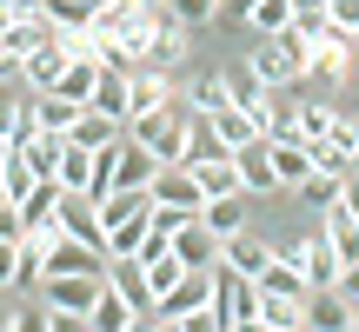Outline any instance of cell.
I'll return each instance as SVG.
<instances>
[{"mask_svg": "<svg viewBox=\"0 0 359 332\" xmlns=\"http://www.w3.org/2000/svg\"><path fill=\"white\" fill-rule=\"evenodd\" d=\"M100 233H107V259L114 253H140V240L154 233V193L147 186L107 193L100 200Z\"/></svg>", "mask_w": 359, "mask_h": 332, "instance_id": "1", "label": "cell"}, {"mask_svg": "<svg viewBox=\"0 0 359 332\" xmlns=\"http://www.w3.org/2000/svg\"><path fill=\"white\" fill-rule=\"evenodd\" d=\"M193 113H200V106H193L187 93L173 87V100L160 106V113H147V120H133L127 133H133V140H140V146H147V153H154L160 166H167V160H180V153H187V127H193Z\"/></svg>", "mask_w": 359, "mask_h": 332, "instance_id": "2", "label": "cell"}, {"mask_svg": "<svg viewBox=\"0 0 359 332\" xmlns=\"http://www.w3.org/2000/svg\"><path fill=\"white\" fill-rule=\"evenodd\" d=\"M253 67L266 87H306V40L293 34V27H280V34H259V47H253Z\"/></svg>", "mask_w": 359, "mask_h": 332, "instance_id": "3", "label": "cell"}, {"mask_svg": "<svg viewBox=\"0 0 359 332\" xmlns=\"http://www.w3.org/2000/svg\"><path fill=\"white\" fill-rule=\"evenodd\" d=\"M34 293H40V306H53V312H80V319H87L93 299L107 293V272H53V279H40Z\"/></svg>", "mask_w": 359, "mask_h": 332, "instance_id": "4", "label": "cell"}, {"mask_svg": "<svg viewBox=\"0 0 359 332\" xmlns=\"http://www.w3.org/2000/svg\"><path fill=\"white\" fill-rule=\"evenodd\" d=\"M213 312L226 319V332L259 319V279H246V272H233V266H213Z\"/></svg>", "mask_w": 359, "mask_h": 332, "instance_id": "5", "label": "cell"}, {"mask_svg": "<svg viewBox=\"0 0 359 332\" xmlns=\"http://www.w3.org/2000/svg\"><path fill=\"white\" fill-rule=\"evenodd\" d=\"M154 206H167V213H180V219H200V206H206V193H200V179H193V166H180V160H167L154 173Z\"/></svg>", "mask_w": 359, "mask_h": 332, "instance_id": "6", "label": "cell"}, {"mask_svg": "<svg viewBox=\"0 0 359 332\" xmlns=\"http://www.w3.org/2000/svg\"><path fill=\"white\" fill-rule=\"evenodd\" d=\"M53 272H107V253L100 246H80L74 233H53L47 259H40V279H53Z\"/></svg>", "mask_w": 359, "mask_h": 332, "instance_id": "7", "label": "cell"}, {"mask_svg": "<svg viewBox=\"0 0 359 332\" xmlns=\"http://www.w3.org/2000/svg\"><path fill=\"white\" fill-rule=\"evenodd\" d=\"M167 100H173V80L160 74V67H133V74H127V127L147 120V113H160Z\"/></svg>", "mask_w": 359, "mask_h": 332, "instance_id": "8", "label": "cell"}, {"mask_svg": "<svg viewBox=\"0 0 359 332\" xmlns=\"http://www.w3.org/2000/svg\"><path fill=\"white\" fill-rule=\"evenodd\" d=\"M293 259H299V272H306V286H339V246L326 240V226H313L306 240L293 246Z\"/></svg>", "mask_w": 359, "mask_h": 332, "instance_id": "9", "label": "cell"}, {"mask_svg": "<svg viewBox=\"0 0 359 332\" xmlns=\"http://www.w3.org/2000/svg\"><path fill=\"white\" fill-rule=\"evenodd\" d=\"M107 286H114V293L127 299L133 312H154V286H147L140 253H114V259H107Z\"/></svg>", "mask_w": 359, "mask_h": 332, "instance_id": "10", "label": "cell"}, {"mask_svg": "<svg viewBox=\"0 0 359 332\" xmlns=\"http://www.w3.org/2000/svg\"><path fill=\"white\" fill-rule=\"evenodd\" d=\"M200 306H213V272H180L173 293H160V299H154L160 319H187V312H200Z\"/></svg>", "mask_w": 359, "mask_h": 332, "instance_id": "11", "label": "cell"}, {"mask_svg": "<svg viewBox=\"0 0 359 332\" xmlns=\"http://www.w3.org/2000/svg\"><path fill=\"white\" fill-rule=\"evenodd\" d=\"M60 74H67V47H60V34L20 60V87H27V93H53V87H60Z\"/></svg>", "mask_w": 359, "mask_h": 332, "instance_id": "12", "label": "cell"}, {"mask_svg": "<svg viewBox=\"0 0 359 332\" xmlns=\"http://www.w3.org/2000/svg\"><path fill=\"white\" fill-rule=\"evenodd\" d=\"M233 166H240V186L246 193H280V173H273V140L259 133V140H246L240 153H233Z\"/></svg>", "mask_w": 359, "mask_h": 332, "instance_id": "13", "label": "cell"}, {"mask_svg": "<svg viewBox=\"0 0 359 332\" xmlns=\"http://www.w3.org/2000/svg\"><path fill=\"white\" fill-rule=\"evenodd\" d=\"M173 259H180L187 272H213V266H219V240L200 226V219H187V226L173 233Z\"/></svg>", "mask_w": 359, "mask_h": 332, "instance_id": "14", "label": "cell"}, {"mask_svg": "<svg viewBox=\"0 0 359 332\" xmlns=\"http://www.w3.org/2000/svg\"><path fill=\"white\" fill-rule=\"evenodd\" d=\"M299 326H313V332H346L353 326V306L333 293V286H313L306 306H299Z\"/></svg>", "mask_w": 359, "mask_h": 332, "instance_id": "15", "label": "cell"}, {"mask_svg": "<svg viewBox=\"0 0 359 332\" xmlns=\"http://www.w3.org/2000/svg\"><path fill=\"white\" fill-rule=\"evenodd\" d=\"M273 253H280V246L253 240V233H233V240L219 246V266H233V272H246V279H259V272L273 266Z\"/></svg>", "mask_w": 359, "mask_h": 332, "instance_id": "16", "label": "cell"}, {"mask_svg": "<svg viewBox=\"0 0 359 332\" xmlns=\"http://www.w3.org/2000/svg\"><path fill=\"white\" fill-rule=\"evenodd\" d=\"M259 293H273V299H293V306H306V272H299V259L293 253H273V266L259 272Z\"/></svg>", "mask_w": 359, "mask_h": 332, "instance_id": "17", "label": "cell"}, {"mask_svg": "<svg viewBox=\"0 0 359 332\" xmlns=\"http://www.w3.org/2000/svg\"><path fill=\"white\" fill-rule=\"evenodd\" d=\"M273 173H280L286 193H299L313 179V146L306 140H273Z\"/></svg>", "mask_w": 359, "mask_h": 332, "instance_id": "18", "label": "cell"}, {"mask_svg": "<svg viewBox=\"0 0 359 332\" xmlns=\"http://www.w3.org/2000/svg\"><path fill=\"white\" fill-rule=\"evenodd\" d=\"M200 226L213 233L219 246H226L233 233H246V193H233V200H206L200 206Z\"/></svg>", "mask_w": 359, "mask_h": 332, "instance_id": "19", "label": "cell"}, {"mask_svg": "<svg viewBox=\"0 0 359 332\" xmlns=\"http://www.w3.org/2000/svg\"><path fill=\"white\" fill-rule=\"evenodd\" d=\"M120 133H127L120 120H107V113H93V106H80V120L67 127V140H74V146H87V153H100V146H114Z\"/></svg>", "mask_w": 359, "mask_h": 332, "instance_id": "20", "label": "cell"}, {"mask_svg": "<svg viewBox=\"0 0 359 332\" xmlns=\"http://www.w3.org/2000/svg\"><path fill=\"white\" fill-rule=\"evenodd\" d=\"M13 153L27 160L34 179H53V166H60V153H67V133H34V140H20Z\"/></svg>", "mask_w": 359, "mask_h": 332, "instance_id": "21", "label": "cell"}, {"mask_svg": "<svg viewBox=\"0 0 359 332\" xmlns=\"http://www.w3.org/2000/svg\"><path fill=\"white\" fill-rule=\"evenodd\" d=\"M206 160H233V153H226V140L213 133V120H206V113H193V127H187V153H180V166H206Z\"/></svg>", "mask_w": 359, "mask_h": 332, "instance_id": "22", "label": "cell"}, {"mask_svg": "<svg viewBox=\"0 0 359 332\" xmlns=\"http://www.w3.org/2000/svg\"><path fill=\"white\" fill-rule=\"evenodd\" d=\"M193 179H200L206 200H233V193H246V186H240V166H233V160H206V166H193ZM246 200H253V193H246Z\"/></svg>", "mask_w": 359, "mask_h": 332, "instance_id": "23", "label": "cell"}, {"mask_svg": "<svg viewBox=\"0 0 359 332\" xmlns=\"http://www.w3.org/2000/svg\"><path fill=\"white\" fill-rule=\"evenodd\" d=\"M206 120H213V133L226 140V153H240L246 140H259V120L246 113V106H219V113H206Z\"/></svg>", "mask_w": 359, "mask_h": 332, "instance_id": "24", "label": "cell"}, {"mask_svg": "<svg viewBox=\"0 0 359 332\" xmlns=\"http://www.w3.org/2000/svg\"><path fill=\"white\" fill-rule=\"evenodd\" d=\"M87 106L127 127V74H107V67H100V80H93V100H87Z\"/></svg>", "mask_w": 359, "mask_h": 332, "instance_id": "25", "label": "cell"}, {"mask_svg": "<svg viewBox=\"0 0 359 332\" xmlns=\"http://www.w3.org/2000/svg\"><path fill=\"white\" fill-rule=\"evenodd\" d=\"M93 80H100V60H67V74H60V100H74V106H87L93 100Z\"/></svg>", "mask_w": 359, "mask_h": 332, "instance_id": "26", "label": "cell"}, {"mask_svg": "<svg viewBox=\"0 0 359 332\" xmlns=\"http://www.w3.org/2000/svg\"><path fill=\"white\" fill-rule=\"evenodd\" d=\"M53 179H60L67 193H87V186H93V153L67 140V153H60V166H53Z\"/></svg>", "mask_w": 359, "mask_h": 332, "instance_id": "27", "label": "cell"}, {"mask_svg": "<svg viewBox=\"0 0 359 332\" xmlns=\"http://www.w3.org/2000/svg\"><path fill=\"white\" fill-rule=\"evenodd\" d=\"M34 113H40V133H67L80 120V106L60 100V93H34Z\"/></svg>", "mask_w": 359, "mask_h": 332, "instance_id": "28", "label": "cell"}, {"mask_svg": "<svg viewBox=\"0 0 359 332\" xmlns=\"http://www.w3.org/2000/svg\"><path fill=\"white\" fill-rule=\"evenodd\" d=\"M187 100L200 106V113H219V106H233V87H226V74H200Z\"/></svg>", "mask_w": 359, "mask_h": 332, "instance_id": "29", "label": "cell"}, {"mask_svg": "<svg viewBox=\"0 0 359 332\" xmlns=\"http://www.w3.org/2000/svg\"><path fill=\"white\" fill-rule=\"evenodd\" d=\"M87 319H93V332H120V326L133 319V306H127V299L114 293V286H107V293L93 299V312H87Z\"/></svg>", "mask_w": 359, "mask_h": 332, "instance_id": "30", "label": "cell"}, {"mask_svg": "<svg viewBox=\"0 0 359 332\" xmlns=\"http://www.w3.org/2000/svg\"><path fill=\"white\" fill-rule=\"evenodd\" d=\"M246 27H253V34H280V27H293V0H253Z\"/></svg>", "mask_w": 359, "mask_h": 332, "instance_id": "31", "label": "cell"}, {"mask_svg": "<svg viewBox=\"0 0 359 332\" xmlns=\"http://www.w3.org/2000/svg\"><path fill=\"white\" fill-rule=\"evenodd\" d=\"M333 133V100H299V140H326Z\"/></svg>", "mask_w": 359, "mask_h": 332, "instance_id": "32", "label": "cell"}, {"mask_svg": "<svg viewBox=\"0 0 359 332\" xmlns=\"http://www.w3.org/2000/svg\"><path fill=\"white\" fill-rule=\"evenodd\" d=\"M167 13H173V20H180V27L193 34V27L219 20V0H167Z\"/></svg>", "mask_w": 359, "mask_h": 332, "instance_id": "33", "label": "cell"}, {"mask_svg": "<svg viewBox=\"0 0 359 332\" xmlns=\"http://www.w3.org/2000/svg\"><path fill=\"white\" fill-rule=\"evenodd\" d=\"M313 173H326V179H353V160L339 153L333 140H313Z\"/></svg>", "mask_w": 359, "mask_h": 332, "instance_id": "34", "label": "cell"}, {"mask_svg": "<svg viewBox=\"0 0 359 332\" xmlns=\"http://www.w3.org/2000/svg\"><path fill=\"white\" fill-rule=\"evenodd\" d=\"M140 266H147V286H154V299H160V293H173V286H180V272H187L173 253H160V259H140Z\"/></svg>", "mask_w": 359, "mask_h": 332, "instance_id": "35", "label": "cell"}, {"mask_svg": "<svg viewBox=\"0 0 359 332\" xmlns=\"http://www.w3.org/2000/svg\"><path fill=\"white\" fill-rule=\"evenodd\" d=\"M0 186H7V200H13V206H20L27 193H34V173H27V160H20V153L0 166Z\"/></svg>", "mask_w": 359, "mask_h": 332, "instance_id": "36", "label": "cell"}, {"mask_svg": "<svg viewBox=\"0 0 359 332\" xmlns=\"http://www.w3.org/2000/svg\"><path fill=\"white\" fill-rule=\"evenodd\" d=\"M339 186H346V179H326V173H313L306 186H299V200H306V206H320V213H326V206H339Z\"/></svg>", "mask_w": 359, "mask_h": 332, "instance_id": "37", "label": "cell"}, {"mask_svg": "<svg viewBox=\"0 0 359 332\" xmlns=\"http://www.w3.org/2000/svg\"><path fill=\"white\" fill-rule=\"evenodd\" d=\"M259 319H266V326H280V332H293V326H299V306H293V299L259 293Z\"/></svg>", "mask_w": 359, "mask_h": 332, "instance_id": "38", "label": "cell"}, {"mask_svg": "<svg viewBox=\"0 0 359 332\" xmlns=\"http://www.w3.org/2000/svg\"><path fill=\"white\" fill-rule=\"evenodd\" d=\"M20 286V240H0V293Z\"/></svg>", "mask_w": 359, "mask_h": 332, "instance_id": "39", "label": "cell"}, {"mask_svg": "<svg viewBox=\"0 0 359 332\" xmlns=\"http://www.w3.org/2000/svg\"><path fill=\"white\" fill-rule=\"evenodd\" d=\"M180 332H226V319H219L213 306H200V312H187V319H173Z\"/></svg>", "mask_w": 359, "mask_h": 332, "instance_id": "40", "label": "cell"}, {"mask_svg": "<svg viewBox=\"0 0 359 332\" xmlns=\"http://www.w3.org/2000/svg\"><path fill=\"white\" fill-rule=\"evenodd\" d=\"M7 332H47V306H40V299H34V306H20Z\"/></svg>", "mask_w": 359, "mask_h": 332, "instance_id": "41", "label": "cell"}, {"mask_svg": "<svg viewBox=\"0 0 359 332\" xmlns=\"http://www.w3.org/2000/svg\"><path fill=\"white\" fill-rule=\"evenodd\" d=\"M47 332H93V319H80V312H53V306H47Z\"/></svg>", "mask_w": 359, "mask_h": 332, "instance_id": "42", "label": "cell"}, {"mask_svg": "<svg viewBox=\"0 0 359 332\" xmlns=\"http://www.w3.org/2000/svg\"><path fill=\"white\" fill-rule=\"evenodd\" d=\"M339 299H346V306L359 312V266H339V286H333Z\"/></svg>", "mask_w": 359, "mask_h": 332, "instance_id": "43", "label": "cell"}, {"mask_svg": "<svg viewBox=\"0 0 359 332\" xmlns=\"http://www.w3.org/2000/svg\"><path fill=\"white\" fill-rule=\"evenodd\" d=\"M20 206H13V200H0V240H20Z\"/></svg>", "mask_w": 359, "mask_h": 332, "instance_id": "44", "label": "cell"}, {"mask_svg": "<svg viewBox=\"0 0 359 332\" xmlns=\"http://www.w3.org/2000/svg\"><path fill=\"white\" fill-rule=\"evenodd\" d=\"M0 87H20V53L0 47Z\"/></svg>", "mask_w": 359, "mask_h": 332, "instance_id": "45", "label": "cell"}, {"mask_svg": "<svg viewBox=\"0 0 359 332\" xmlns=\"http://www.w3.org/2000/svg\"><path fill=\"white\" fill-rule=\"evenodd\" d=\"M120 332H160V312H133V319L120 326Z\"/></svg>", "mask_w": 359, "mask_h": 332, "instance_id": "46", "label": "cell"}, {"mask_svg": "<svg viewBox=\"0 0 359 332\" xmlns=\"http://www.w3.org/2000/svg\"><path fill=\"white\" fill-rule=\"evenodd\" d=\"M339 206H346V213H353V219H359V173H353V179H346V186H339Z\"/></svg>", "mask_w": 359, "mask_h": 332, "instance_id": "47", "label": "cell"}, {"mask_svg": "<svg viewBox=\"0 0 359 332\" xmlns=\"http://www.w3.org/2000/svg\"><path fill=\"white\" fill-rule=\"evenodd\" d=\"M13 160V140H7V133H0V166H7Z\"/></svg>", "mask_w": 359, "mask_h": 332, "instance_id": "48", "label": "cell"}, {"mask_svg": "<svg viewBox=\"0 0 359 332\" xmlns=\"http://www.w3.org/2000/svg\"><path fill=\"white\" fill-rule=\"evenodd\" d=\"M160 332H180V326H173V319H160Z\"/></svg>", "mask_w": 359, "mask_h": 332, "instance_id": "49", "label": "cell"}, {"mask_svg": "<svg viewBox=\"0 0 359 332\" xmlns=\"http://www.w3.org/2000/svg\"><path fill=\"white\" fill-rule=\"evenodd\" d=\"M0 200H7V186H0Z\"/></svg>", "mask_w": 359, "mask_h": 332, "instance_id": "50", "label": "cell"}, {"mask_svg": "<svg viewBox=\"0 0 359 332\" xmlns=\"http://www.w3.org/2000/svg\"><path fill=\"white\" fill-rule=\"evenodd\" d=\"M353 173H359V166H353Z\"/></svg>", "mask_w": 359, "mask_h": 332, "instance_id": "51", "label": "cell"}]
</instances>
